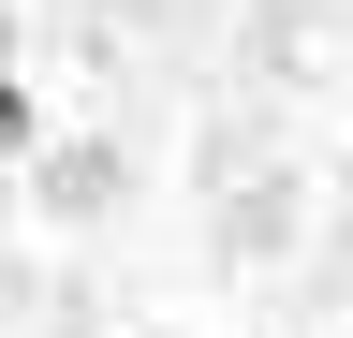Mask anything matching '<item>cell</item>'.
I'll use <instances>...</instances> for the list:
<instances>
[{"label": "cell", "mask_w": 353, "mask_h": 338, "mask_svg": "<svg viewBox=\"0 0 353 338\" xmlns=\"http://www.w3.org/2000/svg\"><path fill=\"white\" fill-rule=\"evenodd\" d=\"M30 133H44V103H30V74H15V59H0V162H15Z\"/></svg>", "instance_id": "cell-1"}]
</instances>
